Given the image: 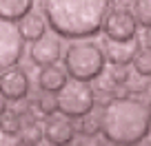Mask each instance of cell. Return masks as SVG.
<instances>
[{"label":"cell","instance_id":"obj_1","mask_svg":"<svg viewBox=\"0 0 151 146\" xmlns=\"http://www.w3.org/2000/svg\"><path fill=\"white\" fill-rule=\"evenodd\" d=\"M109 9L111 0H42L49 29L65 40L98 36Z\"/></svg>","mask_w":151,"mask_h":146},{"label":"cell","instance_id":"obj_2","mask_svg":"<svg viewBox=\"0 0 151 146\" xmlns=\"http://www.w3.org/2000/svg\"><path fill=\"white\" fill-rule=\"evenodd\" d=\"M100 133L109 144L138 146L151 133V115L147 102L133 98H111L102 106Z\"/></svg>","mask_w":151,"mask_h":146},{"label":"cell","instance_id":"obj_3","mask_svg":"<svg viewBox=\"0 0 151 146\" xmlns=\"http://www.w3.org/2000/svg\"><path fill=\"white\" fill-rule=\"evenodd\" d=\"M65 71L71 80H82V82H93L100 73H104V51L96 40L82 38V40H71V44L65 47L62 53Z\"/></svg>","mask_w":151,"mask_h":146},{"label":"cell","instance_id":"obj_4","mask_svg":"<svg viewBox=\"0 0 151 146\" xmlns=\"http://www.w3.org/2000/svg\"><path fill=\"white\" fill-rule=\"evenodd\" d=\"M58 113L71 120H80L82 115L91 113L96 106V89L89 82L82 80H67V84L56 93Z\"/></svg>","mask_w":151,"mask_h":146},{"label":"cell","instance_id":"obj_5","mask_svg":"<svg viewBox=\"0 0 151 146\" xmlns=\"http://www.w3.org/2000/svg\"><path fill=\"white\" fill-rule=\"evenodd\" d=\"M107 40H131L138 36V22L129 7H113L107 11L102 22Z\"/></svg>","mask_w":151,"mask_h":146},{"label":"cell","instance_id":"obj_6","mask_svg":"<svg viewBox=\"0 0 151 146\" xmlns=\"http://www.w3.org/2000/svg\"><path fill=\"white\" fill-rule=\"evenodd\" d=\"M24 53V40L16 22L0 18V73L9 66H16Z\"/></svg>","mask_w":151,"mask_h":146},{"label":"cell","instance_id":"obj_7","mask_svg":"<svg viewBox=\"0 0 151 146\" xmlns=\"http://www.w3.org/2000/svg\"><path fill=\"white\" fill-rule=\"evenodd\" d=\"M42 131H45V140L53 146H71L76 142V133H78L73 122H71V118H67L62 113L49 115L45 120Z\"/></svg>","mask_w":151,"mask_h":146},{"label":"cell","instance_id":"obj_8","mask_svg":"<svg viewBox=\"0 0 151 146\" xmlns=\"http://www.w3.org/2000/svg\"><path fill=\"white\" fill-rule=\"evenodd\" d=\"M29 75L18 66H9L0 73V93L7 102H20L29 95Z\"/></svg>","mask_w":151,"mask_h":146},{"label":"cell","instance_id":"obj_9","mask_svg":"<svg viewBox=\"0 0 151 146\" xmlns=\"http://www.w3.org/2000/svg\"><path fill=\"white\" fill-rule=\"evenodd\" d=\"M65 53V47H62L60 38H53V36H47L45 33L42 38H38L31 42L29 47V58L36 66H49V64H56L58 60L62 58Z\"/></svg>","mask_w":151,"mask_h":146},{"label":"cell","instance_id":"obj_10","mask_svg":"<svg viewBox=\"0 0 151 146\" xmlns=\"http://www.w3.org/2000/svg\"><path fill=\"white\" fill-rule=\"evenodd\" d=\"M140 40L131 38V40H104L102 51H104V60L109 64H131V60L136 58V53L140 51Z\"/></svg>","mask_w":151,"mask_h":146},{"label":"cell","instance_id":"obj_11","mask_svg":"<svg viewBox=\"0 0 151 146\" xmlns=\"http://www.w3.org/2000/svg\"><path fill=\"white\" fill-rule=\"evenodd\" d=\"M16 27H18V31H20L24 42H33V40L42 38L45 33L49 31L47 18L40 16V14H33V11H29L24 18H20L18 22H16Z\"/></svg>","mask_w":151,"mask_h":146},{"label":"cell","instance_id":"obj_12","mask_svg":"<svg viewBox=\"0 0 151 146\" xmlns=\"http://www.w3.org/2000/svg\"><path fill=\"white\" fill-rule=\"evenodd\" d=\"M67 80H69V75H67L65 66L49 64L42 66V71L38 73V86H40V91H47V93H58L67 84Z\"/></svg>","mask_w":151,"mask_h":146},{"label":"cell","instance_id":"obj_13","mask_svg":"<svg viewBox=\"0 0 151 146\" xmlns=\"http://www.w3.org/2000/svg\"><path fill=\"white\" fill-rule=\"evenodd\" d=\"M29 113L33 118H42L47 120L49 115L58 113V102H56V93H47V91H40L36 98L29 102Z\"/></svg>","mask_w":151,"mask_h":146},{"label":"cell","instance_id":"obj_14","mask_svg":"<svg viewBox=\"0 0 151 146\" xmlns=\"http://www.w3.org/2000/svg\"><path fill=\"white\" fill-rule=\"evenodd\" d=\"M36 0H0V18L7 22H18L33 9Z\"/></svg>","mask_w":151,"mask_h":146},{"label":"cell","instance_id":"obj_15","mask_svg":"<svg viewBox=\"0 0 151 146\" xmlns=\"http://www.w3.org/2000/svg\"><path fill=\"white\" fill-rule=\"evenodd\" d=\"M18 140H20L22 146H38L45 140V131L36 120H31V118L22 120V128H20V133H18Z\"/></svg>","mask_w":151,"mask_h":146},{"label":"cell","instance_id":"obj_16","mask_svg":"<svg viewBox=\"0 0 151 146\" xmlns=\"http://www.w3.org/2000/svg\"><path fill=\"white\" fill-rule=\"evenodd\" d=\"M131 66H133V73L142 78H149L151 80V51L147 47H140V51L136 53V58L131 60Z\"/></svg>","mask_w":151,"mask_h":146},{"label":"cell","instance_id":"obj_17","mask_svg":"<svg viewBox=\"0 0 151 146\" xmlns=\"http://www.w3.org/2000/svg\"><path fill=\"white\" fill-rule=\"evenodd\" d=\"M131 11H133L138 27L151 29V0H133Z\"/></svg>","mask_w":151,"mask_h":146},{"label":"cell","instance_id":"obj_18","mask_svg":"<svg viewBox=\"0 0 151 146\" xmlns=\"http://www.w3.org/2000/svg\"><path fill=\"white\" fill-rule=\"evenodd\" d=\"M0 128L5 133L18 135L20 128H22V115L16 113V111H5V113L0 115Z\"/></svg>","mask_w":151,"mask_h":146},{"label":"cell","instance_id":"obj_19","mask_svg":"<svg viewBox=\"0 0 151 146\" xmlns=\"http://www.w3.org/2000/svg\"><path fill=\"white\" fill-rule=\"evenodd\" d=\"M76 131H78V135H98L100 133V118H96V115H91V113L82 115Z\"/></svg>","mask_w":151,"mask_h":146},{"label":"cell","instance_id":"obj_20","mask_svg":"<svg viewBox=\"0 0 151 146\" xmlns=\"http://www.w3.org/2000/svg\"><path fill=\"white\" fill-rule=\"evenodd\" d=\"M124 84H127V89H129L131 95H142V93L149 91L151 82H149V78H142V75H138V73H133V75H129V80L124 82Z\"/></svg>","mask_w":151,"mask_h":146},{"label":"cell","instance_id":"obj_21","mask_svg":"<svg viewBox=\"0 0 151 146\" xmlns=\"http://www.w3.org/2000/svg\"><path fill=\"white\" fill-rule=\"evenodd\" d=\"M129 75H131V71H129L127 64H111V69H109V78L116 84H124L129 80Z\"/></svg>","mask_w":151,"mask_h":146},{"label":"cell","instance_id":"obj_22","mask_svg":"<svg viewBox=\"0 0 151 146\" xmlns=\"http://www.w3.org/2000/svg\"><path fill=\"white\" fill-rule=\"evenodd\" d=\"M0 146H22L18 140V135H11V133H5L0 128Z\"/></svg>","mask_w":151,"mask_h":146},{"label":"cell","instance_id":"obj_23","mask_svg":"<svg viewBox=\"0 0 151 146\" xmlns=\"http://www.w3.org/2000/svg\"><path fill=\"white\" fill-rule=\"evenodd\" d=\"M76 146H102V142L98 135H80Z\"/></svg>","mask_w":151,"mask_h":146},{"label":"cell","instance_id":"obj_24","mask_svg":"<svg viewBox=\"0 0 151 146\" xmlns=\"http://www.w3.org/2000/svg\"><path fill=\"white\" fill-rule=\"evenodd\" d=\"M145 47L151 51V29H147V36H145Z\"/></svg>","mask_w":151,"mask_h":146},{"label":"cell","instance_id":"obj_25","mask_svg":"<svg viewBox=\"0 0 151 146\" xmlns=\"http://www.w3.org/2000/svg\"><path fill=\"white\" fill-rule=\"evenodd\" d=\"M5 111H7V100L2 98V93H0V115L5 113Z\"/></svg>","mask_w":151,"mask_h":146},{"label":"cell","instance_id":"obj_26","mask_svg":"<svg viewBox=\"0 0 151 146\" xmlns=\"http://www.w3.org/2000/svg\"><path fill=\"white\" fill-rule=\"evenodd\" d=\"M138 146H151V140H147V137H145V140H142Z\"/></svg>","mask_w":151,"mask_h":146},{"label":"cell","instance_id":"obj_27","mask_svg":"<svg viewBox=\"0 0 151 146\" xmlns=\"http://www.w3.org/2000/svg\"><path fill=\"white\" fill-rule=\"evenodd\" d=\"M147 108H149V115H151V100H149V104H147Z\"/></svg>","mask_w":151,"mask_h":146},{"label":"cell","instance_id":"obj_28","mask_svg":"<svg viewBox=\"0 0 151 146\" xmlns=\"http://www.w3.org/2000/svg\"><path fill=\"white\" fill-rule=\"evenodd\" d=\"M38 146H53V144H49V142H47V144H42V142H40V144H38Z\"/></svg>","mask_w":151,"mask_h":146}]
</instances>
